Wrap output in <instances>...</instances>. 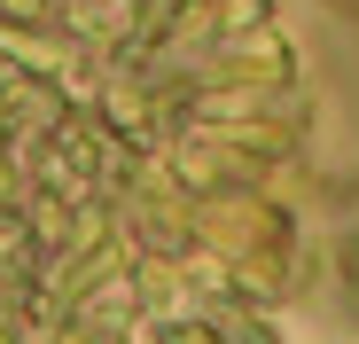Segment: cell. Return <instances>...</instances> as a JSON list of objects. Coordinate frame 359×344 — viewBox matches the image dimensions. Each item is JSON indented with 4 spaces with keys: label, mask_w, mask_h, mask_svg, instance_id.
I'll return each instance as SVG.
<instances>
[{
    "label": "cell",
    "mask_w": 359,
    "mask_h": 344,
    "mask_svg": "<svg viewBox=\"0 0 359 344\" xmlns=\"http://www.w3.org/2000/svg\"><path fill=\"white\" fill-rule=\"evenodd\" d=\"M63 344H86V336H63Z\"/></svg>",
    "instance_id": "obj_1"
}]
</instances>
